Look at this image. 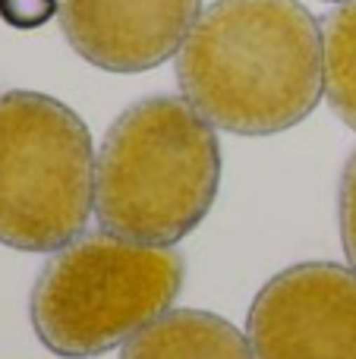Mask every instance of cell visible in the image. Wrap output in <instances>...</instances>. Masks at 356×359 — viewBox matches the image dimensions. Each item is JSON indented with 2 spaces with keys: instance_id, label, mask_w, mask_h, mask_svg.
<instances>
[{
  "instance_id": "1",
  "label": "cell",
  "mask_w": 356,
  "mask_h": 359,
  "mask_svg": "<svg viewBox=\"0 0 356 359\" xmlns=\"http://www.w3.org/2000/svg\"><path fill=\"white\" fill-rule=\"evenodd\" d=\"M177 82L218 130L284 133L325 92L322 25L300 0H214L177 54Z\"/></svg>"
},
{
  "instance_id": "2",
  "label": "cell",
  "mask_w": 356,
  "mask_h": 359,
  "mask_svg": "<svg viewBox=\"0 0 356 359\" xmlns=\"http://www.w3.org/2000/svg\"><path fill=\"white\" fill-rule=\"evenodd\" d=\"M221 186V145L212 123L177 95L130 104L95 161V215L126 240L170 246L212 211Z\"/></svg>"
},
{
  "instance_id": "3",
  "label": "cell",
  "mask_w": 356,
  "mask_h": 359,
  "mask_svg": "<svg viewBox=\"0 0 356 359\" xmlns=\"http://www.w3.org/2000/svg\"><path fill=\"white\" fill-rule=\"evenodd\" d=\"M183 271V255L170 246L111 230L76 236L32 287V328L57 356H101L170 312Z\"/></svg>"
},
{
  "instance_id": "4",
  "label": "cell",
  "mask_w": 356,
  "mask_h": 359,
  "mask_svg": "<svg viewBox=\"0 0 356 359\" xmlns=\"http://www.w3.org/2000/svg\"><path fill=\"white\" fill-rule=\"evenodd\" d=\"M95 149L82 117L41 92L0 95V243L63 249L95 211Z\"/></svg>"
},
{
  "instance_id": "5",
  "label": "cell",
  "mask_w": 356,
  "mask_h": 359,
  "mask_svg": "<svg viewBox=\"0 0 356 359\" xmlns=\"http://www.w3.org/2000/svg\"><path fill=\"white\" fill-rule=\"evenodd\" d=\"M256 359H356V271L334 262L284 268L246 316Z\"/></svg>"
},
{
  "instance_id": "6",
  "label": "cell",
  "mask_w": 356,
  "mask_h": 359,
  "mask_svg": "<svg viewBox=\"0 0 356 359\" xmlns=\"http://www.w3.org/2000/svg\"><path fill=\"white\" fill-rule=\"evenodd\" d=\"M202 0H57L69 48L107 73H145L177 54Z\"/></svg>"
},
{
  "instance_id": "7",
  "label": "cell",
  "mask_w": 356,
  "mask_h": 359,
  "mask_svg": "<svg viewBox=\"0 0 356 359\" xmlns=\"http://www.w3.org/2000/svg\"><path fill=\"white\" fill-rule=\"evenodd\" d=\"M120 359H256L249 337L202 309H170L130 337Z\"/></svg>"
},
{
  "instance_id": "8",
  "label": "cell",
  "mask_w": 356,
  "mask_h": 359,
  "mask_svg": "<svg viewBox=\"0 0 356 359\" xmlns=\"http://www.w3.org/2000/svg\"><path fill=\"white\" fill-rule=\"evenodd\" d=\"M325 41V92L334 114L356 130V0L331 13L322 25Z\"/></svg>"
},
{
  "instance_id": "9",
  "label": "cell",
  "mask_w": 356,
  "mask_h": 359,
  "mask_svg": "<svg viewBox=\"0 0 356 359\" xmlns=\"http://www.w3.org/2000/svg\"><path fill=\"white\" fill-rule=\"evenodd\" d=\"M338 217H341V240H344V252H347V259H350V268L356 271V151L347 158L344 174H341Z\"/></svg>"
},
{
  "instance_id": "10",
  "label": "cell",
  "mask_w": 356,
  "mask_h": 359,
  "mask_svg": "<svg viewBox=\"0 0 356 359\" xmlns=\"http://www.w3.org/2000/svg\"><path fill=\"white\" fill-rule=\"evenodd\" d=\"M57 13V0H0V16L16 29H35Z\"/></svg>"
},
{
  "instance_id": "11",
  "label": "cell",
  "mask_w": 356,
  "mask_h": 359,
  "mask_svg": "<svg viewBox=\"0 0 356 359\" xmlns=\"http://www.w3.org/2000/svg\"><path fill=\"white\" fill-rule=\"evenodd\" d=\"M344 4H347V0H344Z\"/></svg>"
}]
</instances>
